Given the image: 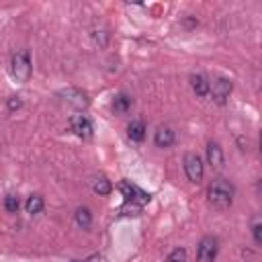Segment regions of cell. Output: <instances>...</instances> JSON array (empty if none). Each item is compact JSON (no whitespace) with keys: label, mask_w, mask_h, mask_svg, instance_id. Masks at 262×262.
<instances>
[{"label":"cell","mask_w":262,"mask_h":262,"mask_svg":"<svg viewBox=\"0 0 262 262\" xmlns=\"http://www.w3.org/2000/svg\"><path fill=\"white\" fill-rule=\"evenodd\" d=\"M25 209H27V213H31V215L41 213V211H43V196H41V194H31V196L27 199V203H25Z\"/></svg>","instance_id":"5bb4252c"},{"label":"cell","mask_w":262,"mask_h":262,"mask_svg":"<svg viewBox=\"0 0 262 262\" xmlns=\"http://www.w3.org/2000/svg\"><path fill=\"white\" fill-rule=\"evenodd\" d=\"M174 131H172V127H168V125H160L158 129H156V135H154V141H156V145L158 147H170L172 143H174Z\"/></svg>","instance_id":"9c48e42d"},{"label":"cell","mask_w":262,"mask_h":262,"mask_svg":"<svg viewBox=\"0 0 262 262\" xmlns=\"http://www.w3.org/2000/svg\"><path fill=\"white\" fill-rule=\"evenodd\" d=\"M61 96H63V100H66L70 106H74L76 111H84V108L90 104L88 94H86L84 90H80V88H66V90L61 92Z\"/></svg>","instance_id":"8992f818"},{"label":"cell","mask_w":262,"mask_h":262,"mask_svg":"<svg viewBox=\"0 0 262 262\" xmlns=\"http://www.w3.org/2000/svg\"><path fill=\"white\" fill-rule=\"evenodd\" d=\"M141 213V205L139 203H131V201H125V205L121 207V215H139Z\"/></svg>","instance_id":"e0dca14e"},{"label":"cell","mask_w":262,"mask_h":262,"mask_svg":"<svg viewBox=\"0 0 262 262\" xmlns=\"http://www.w3.org/2000/svg\"><path fill=\"white\" fill-rule=\"evenodd\" d=\"M127 135H129L131 141H143V137H145V125H143V121H139V119L131 121L129 127H127Z\"/></svg>","instance_id":"7c38bea8"},{"label":"cell","mask_w":262,"mask_h":262,"mask_svg":"<svg viewBox=\"0 0 262 262\" xmlns=\"http://www.w3.org/2000/svg\"><path fill=\"white\" fill-rule=\"evenodd\" d=\"M74 219H76V223H78L82 229H88V227H90V223H92V213H90V209L80 207V209H76Z\"/></svg>","instance_id":"4fadbf2b"},{"label":"cell","mask_w":262,"mask_h":262,"mask_svg":"<svg viewBox=\"0 0 262 262\" xmlns=\"http://www.w3.org/2000/svg\"><path fill=\"white\" fill-rule=\"evenodd\" d=\"M20 106H23V100H20L18 96H10V100H8V108L14 111V108H20Z\"/></svg>","instance_id":"44dd1931"},{"label":"cell","mask_w":262,"mask_h":262,"mask_svg":"<svg viewBox=\"0 0 262 262\" xmlns=\"http://www.w3.org/2000/svg\"><path fill=\"white\" fill-rule=\"evenodd\" d=\"M190 86L196 96H207L209 94V80L203 74H192L190 76Z\"/></svg>","instance_id":"8fae6325"},{"label":"cell","mask_w":262,"mask_h":262,"mask_svg":"<svg viewBox=\"0 0 262 262\" xmlns=\"http://www.w3.org/2000/svg\"><path fill=\"white\" fill-rule=\"evenodd\" d=\"M184 172H186V178L190 182H194V184H199L203 180L205 168H203V162H201V158L196 154H186L184 156Z\"/></svg>","instance_id":"277c9868"},{"label":"cell","mask_w":262,"mask_h":262,"mask_svg":"<svg viewBox=\"0 0 262 262\" xmlns=\"http://www.w3.org/2000/svg\"><path fill=\"white\" fill-rule=\"evenodd\" d=\"M166 262H186V250L184 248H176L168 254Z\"/></svg>","instance_id":"ac0fdd59"},{"label":"cell","mask_w":262,"mask_h":262,"mask_svg":"<svg viewBox=\"0 0 262 262\" xmlns=\"http://www.w3.org/2000/svg\"><path fill=\"white\" fill-rule=\"evenodd\" d=\"M119 190L123 192L125 201H131V203L143 205V203H149V199H151L145 190H141L139 186H135V184H131V182H121V184H119Z\"/></svg>","instance_id":"52a82bcc"},{"label":"cell","mask_w":262,"mask_h":262,"mask_svg":"<svg viewBox=\"0 0 262 262\" xmlns=\"http://www.w3.org/2000/svg\"><path fill=\"white\" fill-rule=\"evenodd\" d=\"M209 92H211V96L217 104H225V100L231 94V80H227L223 76L215 78L213 82H209Z\"/></svg>","instance_id":"3957f363"},{"label":"cell","mask_w":262,"mask_h":262,"mask_svg":"<svg viewBox=\"0 0 262 262\" xmlns=\"http://www.w3.org/2000/svg\"><path fill=\"white\" fill-rule=\"evenodd\" d=\"M131 108V98L127 96V94H117L115 98H113V111L115 113H127Z\"/></svg>","instance_id":"9a60e30c"},{"label":"cell","mask_w":262,"mask_h":262,"mask_svg":"<svg viewBox=\"0 0 262 262\" xmlns=\"http://www.w3.org/2000/svg\"><path fill=\"white\" fill-rule=\"evenodd\" d=\"M18 196H14V194H8L6 199H4V209L8 211V213H16L18 211Z\"/></svg>","instance_id":"d6986e66"},{"label":"cell","mask_w":262,"mask_h":262,"mask_svg":"<svg viewBox=\"0 0 262 262\" xmlns=\"http://www.w3.org/2000/svg\"><path fill=\"white\" fill-rule=\"evenodd\" d=\"M233 184L225 178H215L209 188H207V196H209V203L215 207V209H227L233 201Z\"/></svg>","instance_id":"6da1fadb"},{"label":"cell","mask_w":262,"mask_h":262,"mask_svg":"<svg viewBox=\"0 0 262 262\" xmlns=\"http://www.w3.org/2000/svg\"><path fill=\"white\" fill-rule=\"evenodd\" d=\"M252 233H254L256 244H260V242H262V223H260V221H256V223L252 225Z\"/></svg>","instance_id":"ffe728a7"},{"label":"cell","mask_w":262,"mask_h":262,"mask_svg":"<svg viewBox=\"0 0 262 262\" xmlns=\"http://www.w3.org/2000/svg\"><path fill=\"white\" fill-rule=\"evenodd\" d=\"M207 162L211 164V168H221L223 166V149L217 141H211L207 145Z\"/></svg>","instance_id":"30bf717a"},{"label":"cell","mask_w":262,"mask_h":262,"mask_svg":"<svg viewBox=\"0 0 262 262\" xmlns=\"http://www.w3.org/2000/svg\"><path fill=\"white\" fill-rule=\"evenodd\" d=\"M70 127H72V131H74L78 137H82V139L92 137V121H90L86 115H74V117L70 119Z\"/></svg>","instance_id":"ba28073f"},{"label":"cell","mask_w":262,"mask_h":262,"mask_svg":"<svg viewBox=\"0 0 262 262\" xmlns=\"http://www.w3.org/2000/svg\"><path fill=\"white\" fill-rule=\"evenodd\" d=\"M215 258H217V239L211 237V235H205V237L199 242L196 260H199V262H213Z\"/></svg>","instance_id":"5b68a950"},{"label":"cell","mask_w":262,"mask_h":262,"mask_svg":"<svg viewBox=\"0 0 262 262\" xmlns=\"http://www.w3.org/2000/svg\"><path fill=\"white\" fill-rule=\"evenodd\" d=\"M92 188H94V192H98L100 196H106V194L113 190V184H111V180H108V178H104V176H98V178H94V182H92Z\"/></svg>","instance_id":"2e32d148"},{"label":"cell","mask_w":262,"mask_h":262,"mask_svg":"<svg viewBox=\"0 0 262 262\" xmlns=\"http://www.w3.org/2000/svg\"><path fill=\"white\" fill-rule=\"evenodd\" d=\"M10 74L16 82H29L31 78V59H29V51L27 49H20L12 55L10 59Z\"/></svg>","instance_id":"7a4b0ae2"}]
</instances>
